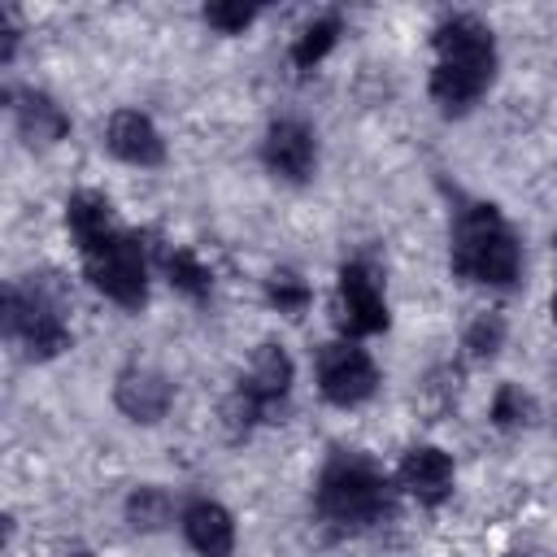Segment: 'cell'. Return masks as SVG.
<instances>
[{
  "instance_id": "21",
  "label": "cell",
  "mask_w": 557,
  "mask_h": 557,
  "mask_svg": "<svg viewBox=\"0 0 557 557\" xmlns=\"http://www.w3.org/2000/svg\"><path fill=\"white\" fill-rule=\"evenodd\" d=\"M527 413H531V400L522 396V387L500 383V387H496V396H492V422H496L500 431H509V426H522V422H527Z\"/></svg>"
},
{
  "instance_id": "25",
  "label": "cell",
  "mask_w": 557,
  "mask_h": 557,
  "mask_svg": "<svg viewBox=\"0 0 557 557\" xmlns=\"http://www.w3.org/2000/svg\"><path fill=\"white\" fill-rule=\"evenodd\" d=\"M65 557H87V553H65Z\"/></svg>"
},
{
  "instance_id": "3",
  "label": "cell",
  "mask_w": 557,
  "mask_h": 557,
  "mask_svg": "<svg viewBox=\"0 0 557 557\" xmlns=\"http://www.w3.org/2000/svg\"><path fill=\"white\" fill-rule=\"evenodd\" d=\"M453 274L470 278V283H487V287H509L522 270V252L513 231L505 226L500 209L487 200L461 205L453 213Z\"/></svg>"
},
{
  "instance_id": "10",
  "label": "cell",
  "mask_w": 557,
  "mask_h": 557,
  "mask_svg": "<svg viewBox=\"0 0 557 557\" xmlns=\"http://www.w3.org/2000/svg\"><path fill=\"white\" fill-rule=\"evenodd\" d=\"M104 148H109L117 161L144 165V170H152V165L165 161V139H161V131L152 126V117L139 113V109H117V113L109 117V126H104Z\"/></svg>"
},
{
  "instance_id": "20",
  "label": "cell",
  "mask_w": 557,
  "mask_h": 557,
  "mask_svg": "<svg viewBox=\"0 0 557 557\" xmlns=\"http://www.w3.org/2000/svg\"><path fill=\"white\" fill-rule=\"evenodd\" d=\"M500 344H505V318H500V313H479V318L466 326V348H470V357H492Z\"/></svg>"
},
{
  "instance_id": "24",
  "label": "cell",
  "mask_w": 557,
  "mask_h": 557,
  "mask_svg": "<svg viewBox=\"0 0 557 557\" xmlns=\"http://www.w3.org/2000/svg\"><path fill=\"white\" fill-rule=\"evenodd\" d=\"M553 322H557V292H553Z\"/></svg>"
},
{
  "instance_id": "11",
  "label": "cell",
  "mask_w": 557,
  "mask_h": 557,
  "mask_svg": "<svg viewBox=\"0 0 557 557\" xmlns=\"http://www.w3.org/2000/svg\"><path fill=\"white\" fill-rule=\"evenodd\" d=\"M113 400L131 422H161L174 400V383L152 366H126L113 383Z\"/></svg>"
},
{
  "instance_id": "8",
  "label": "cell",
  "mask_w": 557,
  "mask_h": 557,
  "mask_svg": "<svg viewBox=\"0 0 557 557\" xmlns=\"http://www.w3.org/2000/svg\"><path fill=\"white\" fill-rule=\"evenodd\" d=\"M339 331L352 339L387 331V300L379 292V278L361 261H348L339 270Z\"/></svg>"
},
{
  "instance_id": "17",
  "label": "cell",
  "mask_w": 557,
  "mask_h": 557,
  "mask_svg": "<svg viewBox=\"0 0 557 557\" xmlns=\"http://www.w3.org/2000/svg\"><path fill=\"white\" fill-rule=\"evenodd\" d=\"M170 513H174V500H170L165 487L144 483V487H135V492L126 496V522H131L135 531H161V527L170 522Z\"/></svg>"
},
{
  "instance_id": "19",
  "label": "cell",
  "mask_w": 557,
  "mask_h": 557,
  "mask_svg": "<svg viewBox=\"0 0 557 557\" xmlns=\"http://www.w3.org/2000/svg\"><path fill=\"white\" fill-rule=\"evenodd\" d=\"M265 296H270V305H274L278 313H287V318H300V313L309 309V300H313L309 283H305L300 274H292V270H274V274L265 278Z\"/></svg>"
},
{
  "instance_id": "2",
  "label": "cell",
  "mask_w": 557,
  "mask_h": 557,
  "mask_svg": "<svg viewBox=\"0 0 557 557\" xmlns=\"http://www.w3.org/2000/svg\"><path fill=\"white\" fill-rule=\"evenodd\" d=\"M396 505V487L383 466L366 453H335L313 487V509L335 531H366L379 527Z\"/></svg>"
},
{
  "instance_id": "1",
  "label": "cell",
  "mask_w": 557,
  "mask_h": 557,
  "mask_svg": "<svg viewBox=\"0 0 557 557\" xmlns=\"http://www.w3.org/2000/svg\"><path fill=\"white\" fill-rule=\"evenodd\" d=\"M496 74V44H492V30L470 17V13H457V17H444L435 26V70H431V100L448 113V117H461L492 83Z\"/></svg>"
},
{
  "instance_id": "13",
  "label": "cell",
  "mask_w": 557,
  "mask_h": 557,
  "mask_svg": "<svg viewBox=\"0 0 557 557\" xmlns=\"http://www.w3.org/2000/svg\"><path fill=\"white\" fill-rule=\"evenodd\" d=\"M13 117H17V135L30 144V148H52L57 139H65L70 131V117L65 109L44 96V91H13Z\"/></svg>"
},
{
  "instance_id": "4",
  "label": "cell",
  "mask_w": 557,
  "mask_h": 557,
  "mask_svg": "<svg viewBox=\"0 0 557 557\" xmlns=\"http://www.w3.org/2000/svg\"><path fill=\"white\" fill-rule=\"evenodd\" d=\"M292 392V357L278 344H261L248 361V370L239 374L231 400L222 405V422L231 431V440H244L257 422H265Z\"/></svg>"
},
{
  "instance_id": "9",
  "label": "cell",
  "mask_w": 557,
  "mask_h": 557,
  "mask_svg": "<svg viewBox=\"0 0 557 557\" xmlns=\"http://www.w3.org/2000/svg\"><path fill=\"white\" fill-rule=\"evenodd\" d=\"M261 161L270 174L287 178V183H305L318 170V139L305 122L278 117V122H270V131L261 139Z\"/></svg>"
},
{
  "instance_id": "6",
  "label": "cell",
  "mask_w": 557,
  "mask_h": 557,
  "mask_svg": "<svg viewBox=\"0 0 557 557\" xmlns=\"http://www.w3.org/2000/svg\"><path fill=\"white\" fill-rule=\"evenodd\" d=\"M83 270L91 278V287L104 292L113 305L144 309V300H148V261H144V244L135 235L113 231L109 239H100L96 248L83 252Z\"/></svg>"
},
{
  "instance_id": "22",
  "label": "cell",
  "mask_w": 557,
  "mask_h": 557,
  "mask_svg": "<svg viewBox=\"0 0 557 557\" xmlns=\"http://www.w3.org/2000/svg\"><path fill=\"white\" fill-rule=\"evenodd\" d=\"M252 17H257L252 4H205V22L213 30H222V35H239Z\"/></svg>"
},
{
  "instance_id": "23",
  "label": "cell",
  "mask_w": 557,
  "mask_h": 557,
  "mask_svg": "<svg viewBox=\"0 0 557 557\" xmlns=\"http://www.w3.org/2000/svg\"><path fill=\"white\" fill-rule=\"evenodd\" d=\"M509 557H540V553H509Z\"/></svg>"
},
{
  "instance_id": "12",
  "label": "cell",
  "mask_w": 557,
  "mask_h": 557,
  "mask_svg": "<svg viewBox=\"0 0 557 557\" xmlns=\"http://www.w3.org/2000/svg\"><path fill=\"white\" fill-rule=\"evenodd\" d=\"M396 479L422 505H444L453 496V457L444 448H431V444L409 448L405 461H400V470H396Z\"/></svg>"
},
{
  "instance_id": "14",
  "label": "cell",
  "mask_w": 557,
  "mask_h": 557,
  "mask_svg": "<svg viewBox=\"0 0 557 557\" xmlns=\"http://www.w3.org/2000/svg\"><path fill=\"white\" fill-rule=\"evenodd\" d=\"M183 535L200 557H231L235 553V522L218 500H191L183 509Z\"/></svg>"
},
{
  "instance_id": "15",
  "label": "cell",
  "mask_w": 557,
  "mask_h": 557,
  "mask_svg": "<svg viewBox=\"0 0 557 557\" xmlns=\"http://www.w3.org/2000/svg\"><path fill=\"white\" fill-rule=\"evenodd\" d=\"M65 226H70L78 252L96 248L100 239H109V235L117 231V226H113V209H109V200H104L100 191H74V196L65 200Z\"/></svg>"
},
{
  "instance_id": "16",
  "label": "cell",
  "mask_w": 557,
  "mask_h": 557,
  "mask_svg": "<svg viewBox=\"0 0 557 557\" xmlns=\"http://www.w3.org/2000/svg\"><path fill=\"white\" fill-rule=\"evenodd\" d=\"M335 39H339V13L313 17V22L296 35V44H292V65H296V70H313V65L335 48Z\"/></svg>"
},
{
  "instance_id": "18",
  "label": "cell",
  "mask_w": 557,
  "mask_h": 557,
  "mask_svg": "<svg viewBox=\"0 0 557 557\" xmlns=\"http://www.w3.org/2000/svg\"><path fill=\"white\" fill-rule=\"evenodd\" d=\"M165 274H170V283H174L183 296H191V300H205L209 287H213L209 265H205L191 248H174V252L165 257Z\"/></svg>"
},
{
  "instance_id": "7",
  "label": "cell",
  "mask_w": 557,
  "mask_h": 557,
  "mask_svg": "<svg viewBox=\"0 0 557 557\" xmlns=\"http://www.w3.org/2000/svg\"><path fill=\"white\" fill-rule=\"evenodd\" d=\"M379 387V366L366 348H357L352 339H335L326 348H318V392L339 405L352 409L361 400H370Z\"/></svg>"
},
{
  "instance_id": "5",
  "label": "cell",
  "mask_w": 557,
  "mask_h": 557,
  "mask_svg": "<svg viewBox=\"0 0 557 557\" xmlns=\"http://www.w3.org/2000/svg\"><path fill=\"white\" fill-rule=\"evenodd\" d=\"M4 335L26 348L35 361H52L70 348V326L61 318V296L48 283L4 287Z\"/></svg>"
}]
</instances>
